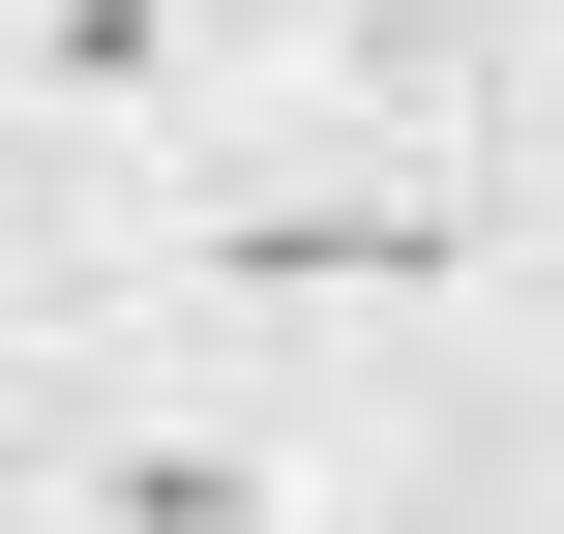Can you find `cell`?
<instances>
[{
	"instance_id": "cell-1",
	"label": "cell",
	"mask_w": 564,
	"mask_h": 534,
	"mask_svg": "<svg viewBox=\"0 0 564 534\" xmlns=\"http://www.w3.org/2000/svg\"><path fill=\"white\" fill-rule=\"evenodd\" d=\"M149 297L208 327V386H297V357H416V327L476 297V178H446V149H238V178L149 238Z\"/></svg>"
},
{
	"instance_id": "cell-3",
	"label": "cell",
	"mask_w": 564,
	"mask_h": 534,
	"mask_svg": "<svg viewBox=\"0 0 564 534\" xmlns=\"http://www.w3.org/2000/svg\"><path fill=\"white\" fill-rule=\"evenodd\" d=\"M238 59H268V0H0V149H178V119H238Z\"/></svg>"
},
{
	"instance_id": "cell-2",
	"label": "cell",
	"mask_w": 564,
	"mask_h": 534,
	"mask_svg": "<svg viewBox=\"0 0 564 534\" xmlns=\"http://www.w3.org/2000/svg\"><path fill=\"white\" fill-rule=\"evenodd\" d=\"M0 534H327V416L297 386H119L0 476Z\"/></svg>"
},
{
	"instance_id": "cell-4",
	"label": "cell",
	"mask_w": 564,
	"mask_h": 534,
	"mask_svg": "<svg viewBox=\"0 0 564 534\" xmlns=\"http://www.w3.org/2000/svg\"><path fill=\"white\" fill-rule=\"evenodd\" d=\"M59 297V149H0V327Z\"/></svg>"
}]
</instances>
